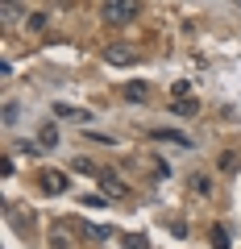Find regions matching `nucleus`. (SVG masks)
Returning <instances> with one entry per match:
<instances>
[{
	"label": "nucleus",
	"mask_w": 241,
	"mask_h": 249,
	"mask_svg": "<svg viewBox=\"0 0 241 249\" xmlns=\"http://www.w3.org/2000/svg\"><path fill=\"white\" fill-rule=\"evenodd\" d=\"M137 13H142V0H104V4H100V17H104L108 25H129Z\"/></svg>",
	"instance_id": "nucleus-1"
},
{
	"label": "nucleus",
	"mask_w": 241,
	"mask_h": 249,
	"mask_svg": "<svg viewBox=\"0 0 241 249\" xmlns=\"http://www.w3.org/2000/svg\"><path fill=\"white\" fill-rule=\"evenodd\" d=\"M54 116H58V121H75V124H88V121H92V112H88V108H75V104H63V100H58V104H54Z\"/></svg>",
	"instance_id": "nucleus-2"
},
{
	"label": "nucleus",
	"mask_w": 241,
	"mask_h": 249,
	"mask_svg": "<svg viewBox=\"0 0 241 249\" xmlns=\"http://www.w3.org/2000/svg\"><path fill=\"white\" fill-rule=\"evenodd\" d=\"M37 183H42V191H50V196L67 191V175H63V170H42V175H37Z\"/></svg>",
	"instance_id": "nucleus-3"
},
{
	"label": "nucleus",
	"mask_w": 241,
	"mask_h": 249,
	"mask_svg": "<svg viewBox=\"0 0 241 249\" xmlns=\"http://www.w3.org/2000/svg\"><path fill=\"white\" fill-rule=\"evenodd\" d=\"M104 58L112 62V67H125V62H137V54L129 50V46H108V50H104Z\"/></svg>",
	"instance_id": "nucleus-4"
},
{
	"label": "nucleus",
	"mask_w": 241,
	"mask_h": 249,
	"mask_svg": "<svg viewBox=\"0 0 241 249\" xmlns=\"http://www.w3.org/2000/svg\"><path fill=\"white\" fill-rule=\"evenodd\" d=\"M100 187H104V196H108V199H121V196H125V183H121L116 175H108V170L100 175Z\"/></svg>",
	"instance_id": "nucleus-5"
},
{
	"label": "nucleus",
	"mask_w": 241,
	"mask_h": 249,
	"mask_svg": "<svg viewBox=\"0 0 241 249\" xmlns=\"http://www.w3.org/2000/svg\"><path fill=\"white\" fill-rule=\"evenodd\" d=\"M121 91H125V100H133V104H146V96H150L146 83H129V88H121Z\"/></svg>",
	"instance_id": "nucleus-6"
},
{
	"label": "nucleus",
	"mask_w": 241,
	"mask_h": 249,
	"mask_svg": "<svg viewBox=\"0 0 241 249\" xmlns=\"http://www.w3.org/2000/svg\"><path fill=\"white\" fill-rule=\"evenodd\" d=\"M37 142H42L46 150H50V145H58V129H54V124H42V137H37Z\"/></svg>",
	"instance_id": "nucleus-7"
},
{
	"label": "nucleus",
	"mask_w": 241,
	"mask_h": 249,
	"mask_svg": "<svg viewBox=\"0 0 241 249\" xmlns=\"http://www.w3.org/2000/svg\"><path fill=\"white\" fill-rule=\"evenodd\" d=\"M196 108H200V104H196V100H187V96H183V100H175V112H179V116H191Z\"/></svg>",
	"instance_id": "nucleus-8"
},
{
	"label": "nucleus",
	"mask_w": 241,
	"mask_h": 249,
	"mask_svg": "<svg viewBox=\"0 0 241 249\" xmlns=\"http://www.w3.org/2000/svg\"><path fill=\"white\" fill-rule=\"evenodd\" d=\"M83 232H88L92 241H104L108 237V224H83Z\"/></svg>",
	"instance_id": "nucleus-9"
},
{
	"label": "nucleus",
	"mask_w": 241,
	"mask_h": 249,
	"mask_svg": "<svg viewBox=\"0 0 241 249\" xmlns=\"http://www.w3.org/2000/svg\"><path fill=\"white\" fill-rule=\"evenodd\" d=\"M0 17H4V25H13V21H17V0H4V9H0Z\"/></svg>",
	"instance_id": "nucleus-10"
},
{
	"label": "nucleus",
	"mask_w": 241,
	"mask_h": 249,
	"mask_svg": "<svg viewBox=\"0 0 241 249\" xmlns=\"http://www.w3.org/2000/svg\"><path fill=\"white\" fill-rule=\"evenodd\" d=\"M75 170H79V175H96V178H100V175H104V170H96V166H92V162H88V158H75Z\"/></svg>",
	"instance_id": "nucleus-11"
},
{
	"label": "nucleus",
	"mask_w": 241,
	"mask_h": 249,
	"mask_svg": "<svg viewBox=\"0 0 241 249\" xmlns=\"http://www.w3.org/2000/svg\"><path fill=\"white\" fill-rule=\"evenodd\" d=\"M212 245H216V249H229V232H224L221 224H216V229H212Z\"/></svg>",
	"instance_id": "nucleus-12"
},
{
	"label": "nucleus",
	"mask_w": 241,
	"mask_h": 249,
	"mask_svg": "<svg viewBox=\"0 0 241 249\" xmlns=\"http://www.w3.org/2000/svg\"><path fill=\"white\" fill-rule=\"evenodd\" d=\"M125 249H150V245H146V237H129V241H125Z\"/></svg>",
	"instance_id": "nucleus-13"
}]
</instances>
